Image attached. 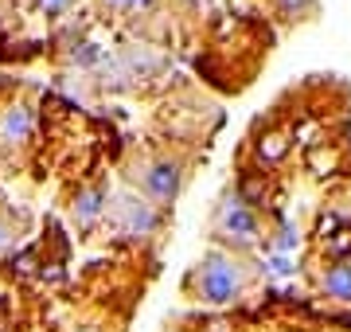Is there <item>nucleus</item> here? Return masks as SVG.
I'll return each instance as SVG.
<instances>
[{"mask_svg": "<svg viewBox=\"0 0 351 332\" xmlns=\"http://www.w3.org/2000/svg\"><path fill=\"white\" fill-rule=\"evenodd\" d=\"M195 285H199L203 301H230V297L239 294V270L230 266L226 258L211 254L203 262V270L195 274Z\"/></svg>", "mask_w": 351, "mask_h": 332, "instance_id": "obj_1", "label": "nucleus"}, {"mask_svg": "<svg viewBox=\"0 0 351 332\" xmlns=\"http://www.w3.org/2000/svg\"><path fill=\"white\" fill-rule=\"evenodd\" d=\"M113 211H117V219H121V227H125L129 235H149V230L156 227V211H152L149 204H141L137 195H121V200L113 204Z\"/></svg>", "mask_w": 351, "mask_h": 332, "instance_id": "obj_2", "label": "nucleus"}, {"mask_svg": "<svg viewBox=\"0 0 351 332\" xmlns=\"http://www.w3.org/2000/svg\"><path fill=\"white\" fill-rule=\"evenodd\" d=\"M219 223H223V230L230 235V239L239 235V243H254V235H258L254 219L246 215V207H239V204H226L223 215H219Z\"/></svg>", "mask_w": 351, "mask_h": 332, "instance_id": "obj_3", "label": "nucleus"}, {"mask_svg": "<svg viewBox=\"0 0 351 332\" xmlns=\"http://www.w3.org/2000/svg\"><path fill=\"white\" fill-rule=\"evenodd\" d=\"M145 188H149L156 200H172L176 188H180V172H176V165H156L145 176Z\"/></svg>", "mask_w": 351, "mask_h": 332, "instance_id": "obj_4", "label": "nucleus"}, {"mask_svg": "<svg viewBox=\"0 0 351 332\" xmlns=\"http://www.w3.org/2000/svg\"><path fill=\"white\" fill-rule=\"evenodd\" d=\"M27 129H32V114L27 110H8V117H4V126H0V133H4V141H24Z\"/></svg>", "mask_w": 351, "mask_h": 332, "instance_id": "obj_5", "label": "nucleus"}, {"mask_svg": "<svg viewBox=\"0 0 351 332\" xmlns=\"http://www.w3.org/2000/svg\"><path fill=\"white\" fill-rule=\"evenodd\" d=\"M328 294L351 301V266H336L332 274H328Z\"/></svg>", "mask_w": 351, "mask_h": 332, "instance_id": "obj_6", "label": "nucleus"}, {"mask_svg": "<svg viewBox=\"0 0 351 332\" xmlns=\"http://www.w3.org/2000/svg\"><path fill=\"white\" fill-rule=\"evenodd\" d=\"M98 211H101V192H86L78 200V219H82V223H90Z\"/></svg>", "mask_w": 351, "mask_h": 332, "instance_id": "obj_7", "label": "nucleus"}, {"mask_svg": "<svg viewBox=\"0 0 351 332\" xmlns=\"http://www.w3.org/2000/svg\"><path fill=\"white\" fill-rule=\"evenodd\" d=\"M63 4H66V0H43V8H47V12H59Z\"/></svg>", "mask_w": 351, "mask_h": 332, "instance_id": "obj_8", "label": "nucleus"}, {"mask_svg": "<svg viewBox=\"0 0 351 332\" xmlns=\"http://www.w3.org/2000/svg\"><path fill=\"white\" fill-rule=\"evenodd\" d=\"M8 239H12V235H8V223H4V219H0V246L8 243Z\"/></svg>", "mask_w": 351, "mask_h": 332, "instance_id": "obj_9", "label": "nucleus"}, {"mask_svg": "<svg viewBox=\"0 0 351 332\" xmlns=\"http://www.w3.org/2000/svg\"><path fill=\"white\" fill-rule=\"evenodd\" d=\"M110 4H121V0H110Z\"/></svg>", "mask_w": 351, "mask_h": 332, "instance_id": "obj_10", "label": "nucleus"}, {"mask_svg": "<svg viewBox=\"0 0 351 332\" xmlns=\"http://www.w3.org/2000/svg\"><path fill=\"white\" fill-rule=\"evenodd\" d=\"M78 332H90V329H78Z\"/></svg>", "mask_w": 351, "mask_h": 332, "instance_id": "obj_11", "label": "nucleus"}]
</instances>
